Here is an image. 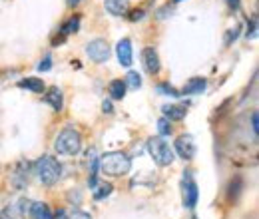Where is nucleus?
Here are the masks:
<instances>
[{"instance_id":"c85d7f7f","label":"nucleus","mask_w":259,"mask_h":219,"mask_svg":"<svg viewBox=\"0 0 259 219\" xmlns=\"http://www.w3.org/2000/svg\"><path fill=\"white\" fill-rule=\"evenodd\" d=\"M144 14H146V12H144V10L140 8V10H134V12L130 14L128 18L132 20V22H136V20H142V18H144Z\"/></svg>"},{"instance_id":"7c9ffc66","label":"nucleus","mask_w":259,"mask_h":219,"mask_svg":"<svg viewBox=\"0 0 259 219\" xmlns=\"http://www.w3.org/2000/svg\"><path fill=\"white\" fill-rule=\"evenodd\" d=\"M226 2L231 10H237V8H239V4H241V0H226Z\"/></svg>"},{"instance_id":"20e7f679","label":"nucleus","mask_w":259,"mask_h":219,"mask_svg":"<svg viewBox=\"0 0 259 219\" xmlns=\"http://www.w3.org/2000/svg\"><path fill=\"white\" fill-rule=\"evenodd\" d=\"M148 152H150L152 159L162 167L171 165V161H174V150L169 148V144L163 140L162 136H156V138L148 140Z\"/></svg>"},{"instance_id":"a878e982","label":"nucleus","mask_w":259,"mask_h":219,"mask_svg":"<svg viewBox=\"0 0 259 219\" xmlns=\"http://www.w3.org/2000/svg\"><path fill=\"white\" fill-rule=\"evenodd\" d=\"M257 112H253L251 114V129H253V136L257 138V134H259V122H257Z\"/></svg>"},{"instance_id":"9b49d317","label":"nucleus","mask_w":259,"mask_h":219,"mask_svg":"<svg viewBox=\"0 0 259 219\" xmlns=\"http://www.w3.org/2000/svg\"><path fill=\"white\" fill-rule=\"evenodd\" d=\"M116 54H118V62L122 66H130L132 64V42L128 38H122L116 46Z\"/></svg>"},{"instance_id":"a211bd4d","label":"nucleus","mask_w":259,"mask_h":219,"mask_svg":"<svg viewBox=\"0 0 259 219\" xmlns=\"http://www.w3.org/2000/svg\"><path fill=\"white\" fill-rule=\"evenodd\" d=\"M108 92H110V98H112V100H122V98L126 96V84H124V80H114V82H110Z\"/></svg>"},{"instance_id":"0eeeda50","label":"nucleus","mask_w":259,"mask_h":219,"mask_svg":"<svg viewBox=\"0 0 259 219\" xmlns=\"http://www.w3.org/2000/svg\"><path fill=\"white\" fill-rule=\"evenodd\" d=\"M30 169H32V163L28 161H20L12 173V186L16 189H22L28 182H30Z\"/></svg>"},{"instance_id":"c756f323","label":"nucleus","mask_w":259,"mask_h":219,"mask_svg":"<svg viewBox=\"0 0 259 219\" xmlns=\"http://www.w3.org/2000/svg\"><path fill=\"white\" fill-rule=\"evenodd\" d=\"M102 110H104V114H114V108H112V102H108V100H104V104H102Z\"/></svg>"},{"instance_id":"473e14b6","label":"nucleus","mask_w":259,"mask_h":219,"mask_svg":"<svg viewBox=\"0 0 259 219\" xmlns=\"http://www.w3.org/2000/svg\"><path fill=\"white\" fill-rule=\"evenodd\" d=\"M174 2H182V0H174Z\"/></svg>"},{"instance_id":"2eb2a0df","label":"nucleus","mask_w":259,"mask_h":219,"mask_svg":"<svg viewBox=\"0 0 259 219\" xmlns=\"http://www.w3.org/2000/svg\"><path fill=\"white\" fill-rule=\"evenodd\" d=\"M44 100H46V102H48V104H50V106H52L56 112H60V110H62V106H64L62 92H60L56 86H54V88H50V90L44 94Z\"/></svg>"},{"instance_id":"412c9836","label":"nucleus","mask_w":259,"mask_h":219,"mask_svg":"<svg viewBox=\"0 0 259 219\" xmlns=\"http://www.w3.org/2000/svg\"><path fill=\"white\" fill-rule=\"evenodd\" d=\"M78 28H80V18H78V16H72L68 22H64V26H62L60 30H62V34H64V36H68V34L78 32Z\"/></svg>"},{"instance_id":"ddd939ff","label":"nucleus","mask_w":259,"mask_h":219,"mask_svg":"<svg viewBox=\"0 0 259 219\" xmlns=\"http://www.w3.org/2000/svg\"><path fill=\"white\" fill-rule=\"evenodd\" d=\"M163 116L171 122H180V120H184L186 118V114H188V110H186V106H178V104H174V106H163Z\"/></svg>"},{"instance_id":"5701e85b","label":"nucleus","mask_w":259,"mask_h":219,"mask_svg":"<svg viewBox=\"0 0 259 219\" xmlns=\"http://www.w3.org/2000/svg\"><path fill=\"white\" fill-rule=\"evenodd\" d=\"M158 92L162 96H180V92L174 88V86H169V84H158Z\"/></svg>"},{"instance_id":"dca6fc26","label":"nucleus","mask_w":259,"mask_h":219,"mask_svg":"<svg viewBox=\"0 0 259 219\" xmlns=\"http://www.w3.org/2000/svg\"><path fill=\"white\" fill-rule=\"evenodd\" d=\"M205 86H207V82L203 80V78H192L186 86H184V90H182V94L184 96H194V94H201L203 90H205Z\"/></svg>"},{"instance_id":"cd10ccee","label":"nucleus","mask_w":259,"mask_h":219,"mask_svg":"<svg viewBox=\"0 0 259 219\" xmlns=\"http://www.w3.org/2000/svg\"><path fill=\"white\" fill-rule=\"evenodd\" d=\"M66 219H92V215L86 213V211H74L72 215H68Z\"/></svg>"},{"instance_id":"bb28decb","label":"nucleus","mask_w":259,"mask_h":219,"mask_svg":"<svg viewBox=\"0 0 259 219\" xmlns=\"http://www.w3.org/2000/svg\"><path fill=\"white\" fill-rule=\"evenodd\" d=\"M255 32H257V22H255V18H253V20L247 24V38H253Z\"/></svg>"},{"instance_id":"393cba45","label":"nucleus","mask_w":259,"mask_h":219,"mask_svg":"<svg viewBox=\"0 0 259 219\" xmlns=\"http://www.w3.org/2000/svg\"><path fill=\"white\" fill-rule=\"evenodd\" d=\"M50 68H52V58L50 56H46L44 60H40V64H38V70L40 72H48Z\"/></svg>"},{"instance_id":"b1692460","label":"nucleus","mask_w":259,"mask_h":219,"mask_svg":"<svg viewBox=\"0 0 259 219\" xmlns=\"http://www.w3.org/2000/svg\"><path fill=\"white\" fill-rule=\"evenodd\" d=\"M239 26H235V28H231V30H227V34H226V38H224V42H226V46H229L233 40H237V36H239Z\"/></svg>"},{"instance_id":"f03ea898","label":"nucleus","mask_w":259,"mask_h":219,"mask_svg":"<svg viewBox=\"0 0 259 219\" xmlns=\"http://www.w3.org/2000/svg\"><path fill=\"white\" fill-rule=\"evenodd\" d=\"M34 169L38 173V180L44 184V186H54L60 176H62V165L56 157L52 156H42L36 163H34Z\"/></svg>"},{"instance_id":"aec40b11","label":"nucleus","mask_w":259,"mask_h":219,"mask_svg":"<svg viewBox=\"0 0 259 219\" xmlns=\"http://www.w3.org/2000/svg\"><path fill=\"white\" fill-rule=\"evenodd\" d=\"M124 84H126V88H132V90H138V88L142 86V76H140L138 72H128V76H126Z\"/></svg>"},{"instance_id":"f8f14e48","label":"nucleus","mask_w":259,"mask_h":219,"mask_svg":"<svg viewBox=\"0 0 259 219\" xmlns=\"http://www.w3.org/2000/svg\"><path fill=\"white\" fill-rule=\"evenodd\" d=\"M106 10L114 16H124L130 10V0H106L104 2Z\"/></svg>"},{"instance_id":"1a4fd4ad","label":"nucleus","mask_w":259,"mask_h":219,"mask_svg":"<svg viewBox=\"0 0 259 219\" xmlns=\"http://www.w3.org/2000/svg\"><path fill=\"white\" fill-rule=\"evenodd\" d=\"M26 209H30V201L22 199L20 203L6 205V207L0 211V219H22V215L26 213Z\"/></svg>"},{"instance_id":"9d476101","label":"nucleus","mask_w":259,"mask_h":219,"mask_svg":"<svg viewBox=\"0 0 259 219\" xmlns=\"http://www.w3.org/2000/svg\"><path fill=\"white\" fill-rule=\"evenodd\" d=\"M142 60H144L146 72H150V74H158L160 72V56H158V52L154 48H146L142 52Z\"/></svg>"},{"instance_id":"f257e3e1","label":"nucleus","mask_w":259,"mask_h":219,"mask_svg":"<svg viewBox=\"0 0 259 219\" xmlns=\"http://www.w3.org/2000/svg\"><path fill=\"white\" fill-rule=\"evenodd\" d=\"M98 165L100 169L110 176V178H122L130 173L132 169V159H130L124 152H108L104 156L98 159Z\"/></svg>"},{"instance_id":"f3484780","label":"nucleus","mask_w":259,"mask_h":219,"mask_svg":"<svg viewBox=\"0 0 259 219\" xmlns=\"http://www.w3.org/2000/svg\"><path fill=\"white\" fill-rule=\"evenodd\" d=\"M18 86L30 90V92H34V94L44 92V82H42V78H24V80L18 82Z\"/></svg>"},{"instance_id":"2f4dec72","label":"nucleus","mask_w":259,"mask_h":219,"mask_svg":"<svg viewBox=\"0 0 259 219\" xmlns=\"http://www.w3.org/2000/svg\"><path fill=\"white\" fill-rule=\"evenodd\" d=\"M80 2H82V0H68L70 6H76V4H80Z\"/></svg>"},{"instance_id":"423d86ee","label":"nucleus","mask_w":259,"mask_h":219,"mask_svg":"<svg viewBox=\"0 0 259 219\" xmlns=\"http://www.w3.org/2000/svg\"><path fill=\"white\" fill-rule=\"evenodd\" d=\"M182 193H184V205L188 207V209H192L195 207V203H197V184L194 182V178L190 176V171H186V176H184V184H182Z\"/></svg>"},{"instance_id":"4468645a","label":"nucleus","mask_w":259,"mask_h":219,"mask_svg":"<svg viewBox=\"0 0 259 219\" xmlns=\"http://www.w3.org/2000/svg\"><path fill=\"white\" fill-rule=\"evenodd\" d=\"M30 217L32 219H52V211L46 203L42 201H36V203H30V209H28Z\"/></svg>"},{"instance_id":"7ed1b4c3","label":"nucleus","mask_w":259,"mask_h":219,"mask_svg":"<svg viewBox=\"0 0 259 219\" xmlns=\"http://www.w3.org/2000/svg\"><path fill=\"white\" fill-rule=\"evenodd\" d=\"M54 148L62 156H76V154H80V150H82V136H80V132L74 129V127L62 129L58 134V138H56Z\"/></svg>"},{"instance_id":"6e6552de","label":"nucleus","mask_w":259,"mask_h":219,"mask_svg":"<svg viewBox=\"0 0 259 219\" xmlns=\"http://www.w3.org/2000/svg\"><path fill=\"white\" fill-rule=\"evenodd\" d=\"M176 152L182 159H194L195 156V142L192 136H180L176 140Z\"/></svg>"},{"instance_id":"4be33fe9","label":"nucleus","mask_w":259,"mask_h":219,"mask_svg":"<svg viewBox=\"0 0 259 219\" xmlns=\"http://www.w3.org/2000/svg\"><path fill=\"white\" fill-rule=\"evenodd\" d=\"M158 132H160V136H169L171 134V124H169V120L167 118H162L160 122H158Z\"/></svg>"},{"instance_id":"6ab92c4d","label":"nucleus","mask_w":259,"mask_h":219,"mask_svg":"<svg viewBox=\"0 0 259 219\" xmlns=\"http://www.w3.org/2000/svg\"><path fill=\"white\" fill-rule=\"evenodd\" d=\"M112 184H108V182H102V184H96L94 186V199H104V197H108L110 193H112Z\"/></svg>"},{"instance_id":"39448f33","label":"nucleus","mask_w":259,"mask_h":219,"mask_svg":"<svg viewBox=\"0 0 259 219\" xmlns=\"http://www.w3.org/2000/svg\"><path fill=\"white\" fill-rule=\"evenodd\" d=\"M86 54L90 56V60L102 64V62H106V60H108V56H110V46H108V42H106V40L96 38V40L88 42V46H86Z\"/></svg>"}]
</instances>
